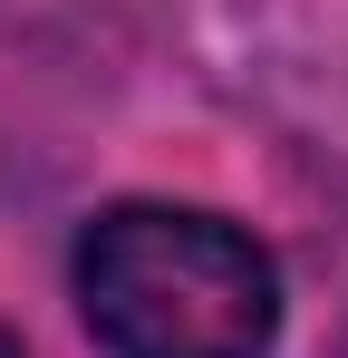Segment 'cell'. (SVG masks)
<instances>
[{"mask_svg": "<svg viewBox=\"0 0 348 358\" xmlns=\"http://www.w3.org/2000/svg\"><path fill=\"white\" fill-rule=\"evenodd\" d=\"M78 310L107 358H271L281 271L223 213L107 203L78 233Z\"/></svg>", "mask_w": 348, "mask_h": 358, "instance_id": "cell-1", "label": "cell"}]
</instances>
